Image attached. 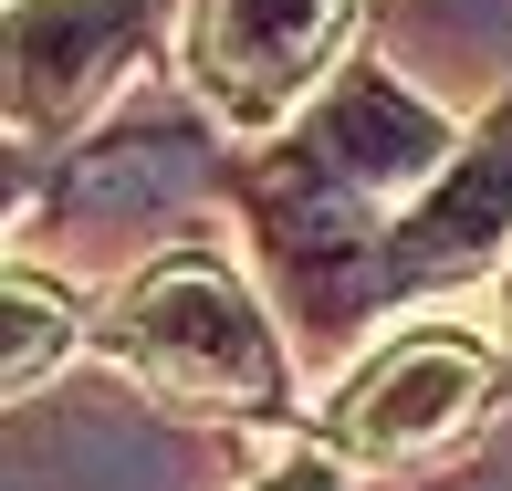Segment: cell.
Here are the masks:
<instances>
[{
	"label": "cell",
	"mask_w": 512,
	"mask_h": 491,
	"mask_svg": "<svg viewBox=\"0 0 512 491\" xmlns=\"http://www.w3.org/2000/svg\"><path fill=\"white\" fill-rule=\"evenodd\" d=\"M147 11L157 0H11V115L63 126L147 42Z\"/></svg>",
	"instance_id": "obj_4"
},
{
	"label": "cell",
	"mask_w": 512,
	"mask_h": 491,
	"mask_svg": "<svg viewBox=\"0 0 512 491\" xmlns=\"http://www.w3.org/2000/svg\"><path fill=\"white\" fill-rule=\"evenodd\" d=\"M481 397H492V356H481V345L408 335V345H387V356H366L356 377H345L335 429H345L356 460H418V450H439Z\"/></svg>",
	"instance_id": "obj_3"
},
{
	"label": "cell",
	"mask_w": 512,
	"mask_h": 491,
	"mask_svg": "<svg viewBox=\"0 0 512 491\" xmlns=\"http://www.w3.org/2000/svg\"><path fill=\"white\" fill-rule=\"evenodd\" d=\"M345 0H189V84L230 136H272L335 53Z\"/></svg>",
	"instance_id": "obj_2"
},
{
	"label": "cell",
	"mask_w": 512,
	"mask_h": 491,
	"mask_svg": "<svg viewBox=\"0 0 512 491\" xmlns=\"http://www.w3.org/2000/svg\"><path fill=\"white\" fill-rule=\"evenodd\" d=\"M314 136H324V157H335L345 178H356L366 199H408V189H429L439 168H450V115L439 105H418L387 63H356V74H335V95H324L314 115Z\"/></svg>",
	"instance_id": "obj_5"
},
{
	"label": "cell",
	"mask_w": 512,
	"mask_h": 491,
	"mask_svg": "<svg viewBox=\"0 0 512 491\" xmlns=\"http://www.w3.org/2000/svg\"><path fill=\"white\" fill-rule=\"evenodd\" d=\"M105 345H115V366H136L147 387L189 397V408H283V387H293L283 335L251 303V283L199 262V251L136 272L115 324H105Z\"/></svg>",
	"instance_id": "obj_1"
},
{
	"label": "cell",
	"mask_w": 512,
	"mask_h": 491,
	"mask_svg": "<svg viewBox=\"0 0 512 491\" xmlns=\"http://www.w3.org/2000/svg\"><path fill=\"white\" fill-rule=\"evenodd\" d=\"M251 491H356V481H345L324 450H283V460H272V471L251 481Z\"/></svg>",
	"instance_id": "obj_7"
},
{
	"label": "cell",
	"mask_w": 512,
	"mask_h": 491,
	"mask_svg": "<svg viewBox=\"0 0 512 491\" xmlns=\"http://www.w3.org/2000/svg\"><path fill=\"white\" fill-rule=\"evenodd\" d=\"M492 303H502V335H512V262H502V283H492Z\"/></svg>",
	"instance_id": "obj_8"
},
{
	"label": "cell",
	"mask_w": 512,
	"mask_h": 491,
	"mask_svg": "<svg viewBox=\"0 0 512 491\" xmlns=\"http://www.w3.org/2000/svg\"><path fill=\"white\" fill-rule=\"evenodd\" d=\"M74 335H84V324H74V293L42 283V272H11V293H0V387L32 397L63 356H74Z\"/></svg>",
	"instance_id": "obj_6"
}]
</instances>
